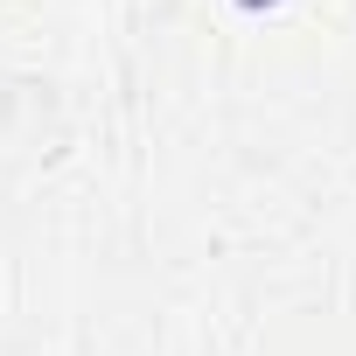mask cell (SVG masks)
Segmentation results:
<instances>
[{"label":"cell","mask_w":356,"mask_h":356,"mask_svg":"<svg viewBox=\"0 0 356 356\" xmlns=\"http://www.w3.org/2000/svg\"><path fill=\"white\" fill-rule=\"evenodd\" d=\"M238 8H252V15H259V8H280V0H238Z\"/></svg>","instance_id":"obj_1"}]
</instances>
